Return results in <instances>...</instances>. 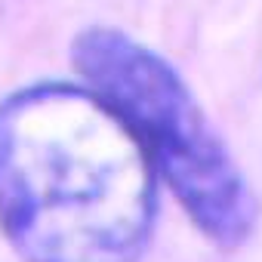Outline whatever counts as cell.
I'll list each match as a JSON object with an SVG mask.
<instances>
[{
    "label": "cell",
    "mask_w": 262,
    "mask_h": 262,
    "mask_svg": "<svg viewBox=\"0 0 262 262\" xmlns=\"http://www.w3.org/2000/svg\"><path fill=\"white\" fill-rule=\"evenodd\" d=\"M71 65L77 83L123 120L188 219L219 247L244 244L256 225L253 188L173 62L120 28L86 25L71 40Z\"/></svg>",
    "instance_id": "7a4b0ae2"
},
{
    "label": "cell",
    "mask_w": 262,
    "mask_h": 262,
    "mask_svg": "<svg viewBox=\"0 0 262 262\" xmlns=\"http://www.w3.org/2000/svg\"><path fill=\"white\" fill-rule=\"evenodd\" d=\"M158 191L133 133L83 83L0 102V231L22 262H139Z\"/></svg>",
    "instance_id": "6da1fadb"
}]
</instances>
